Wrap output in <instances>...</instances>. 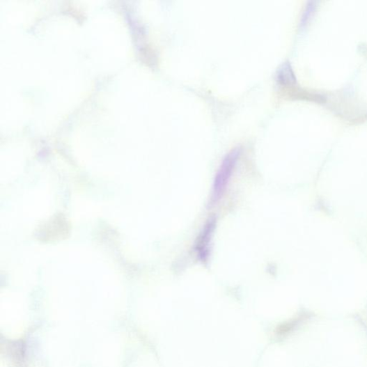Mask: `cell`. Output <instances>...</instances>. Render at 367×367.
<instances>
[{
    "label": "cell",
    "instance_id": "cell-1",
    "mask_svg": "<svg viewBox=\"0 0 367 367\" xmlns=\"http://www.w3.org/2000/svg\"><path fill=\"white\" fill-rule=\"evenodd\" d=\"M240 155V149L232 150L224 158L215 175L210 203L218 202L223 197L231 179L236 163Z\"/></svg>",
    "mask_w": 367,
    "mask_h": 367
},
{
    "label": "cell",
    "instance_id": "cell-2",
    "mask_svg": "<svg viewBox=\"0 0 367 367\" xmlns=\"http://www.w3.org/2000/svg\"><path fill=\"white\" fill-rule=\"evenodd\" d=\"M216 220L211 218L203 228L197 242H196L195 250L201 260L206 261L209 256V247L215 228Z\"/></svg>",
    "mask_w": 367,
    "mask_h": 367
},
{
    "label": "cell",
    "instance_id": "cell-3",
    "mask_svg": "<svg viewBox=\"0 0 367 367\" xmlns=\"http://www.w3.org/2000/svg\"><path fill=\"white\" fill-rule=\"evenodd\" d=\"M278 78L279 81L283 84H291L296 82L295 73L289 63L286 62L281 66L278 70Z\"/></svg>",
    "mask_w": 367,
    "mask_h": 367
}]
</instances>
